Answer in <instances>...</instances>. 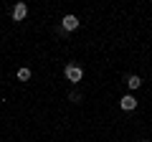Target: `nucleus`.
I'll use <instances>...</instances> for the list:
<instances>
[{"label":"nucleus","mask_w":152,"mask_h":142,"mask_svg":"<svg viewBox=\"0 0 152 142\" xmlns=\"http://www.w3.org/2000/svg\"><path fill=\"white\" fill-rule=\"evenodd\" d=\"M64 74H66V79H69L71 84H79V81L84 79V69H81L79 64H66Z\"/></svg>","instance_id":"nucleus-1"},{"label":"nucleus","mask_w":152,"mask_h":142,"mask_svg":"<svg viewBox=\"0 0 152 142\" xmlns=\"http://www.w3.org/2000/svg\"><path fill=\"white\" fill-rule=\"evenodd\" d=\"M81 26V20H79V18L74 15V13H69V15H64L61 18V28H64L66 33H71V31H76V28Z\"/></svg>","instance_id":"nucleus-2"},{"label":"nucleus","mask_w":152,"mask_h":142,"mask_svg":"<svg viewBox=\"0 0 152 142\" xmlns=\"http://www.w3.org/2000/svg\"><path fill=\"white\" fill-rule=\"evenodd\" d=\"M13 20L15 23H20V20H26V15H28V5L26 3H15V8H13Z\"/></svg>","instance_id":"nucleus-3"},{"label":"nucleus","mask_w":152,"mask_h":142,"mask_svg":"<svg viewBox=\"0 0 152 142\" xmlns=\"http://www.w3.org/2000/svg\"><path fill=\"white\" fill-rule=\"evenodd\" d=\"M119 107H122V109H124V112H132V109H137V99L132 97V94H127V97H122Z\"/></svg>","instance_id":"nucleus-4"},{"label":"nucleus","mask_w":152,"mask_h":142,"mask_svg":"<svg viewBox=\"0 0 152 142\" xmlns=\"http://www.w3.org/2000/svg\"><path fill=\"white\" fill-rule=\"evenodd\" d=\"M127 86L134 91V89H140V86H142V79L137 76V74H132V76H127Z\"/></svg>","instance_id":"nucleus-5"},{"label":"nucleus","mask_w":152,"mask_h":142,"mask_svg":"<svg viewBox=\"0 0 152 142\" xmlns=\"http://www.w3.org/2000/svg\"><path fill=\"white\" fill-rule=\"evenodd\" d=\"M28 79H31V69H26V66L18 69V81H28Z\"/></svg>","instance_id":"nucleus-6"},{"label":"nucleus","mask_w":152,"mask_h":142,"mask_svg":"<svg viewBox=\"0 0 152 142\" xmlns=\"http://www.w3.org/2000/svg\"><path fill=\"white\" fill-rule=\"evenodd\" d=\"M69 99H71V102H81V94H79V91H71Z\"/></svg>","instance_id":"nucleus-7"}]
</instances>
